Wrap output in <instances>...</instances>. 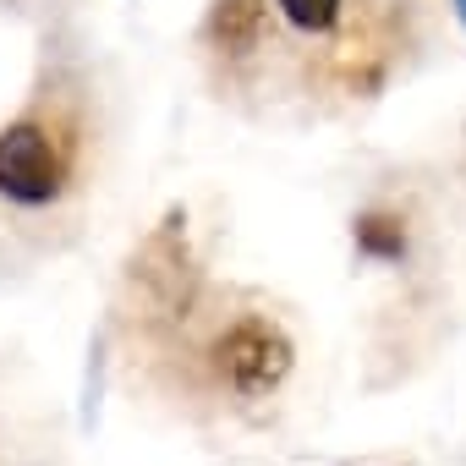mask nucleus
Here are the masks:
<instances>
[{"label":"nucleus","mask_w":466,"mask_h":466,"mask_svg":"<svg viewBox=\"0 0 466 466\" xmlns=\"http://www.w3.org/2000/svg\"><path fill=\"white\" fill-rule=\"evenodd\" d=\"M291 362H297V346H291L286 324L269 319V313H237V319L214 335V346H208L214 379L237 395V400L275 395L291 379Z\"/></svg>","instance_id":"f257e3e1"},{"label":"nucleus","mask_w":466,"mask_h":466,"mask_svg":"<svg viewBox=\"0 0 466 466\" xmlns=\"http://www.w3.org/2000/svg\"><path fill=\"white\" fill-rule=\"evenodd\" d=\"M72 181V154L50 121L23 116L0 132V198L17 208H50Z\"/></svg>","instance_id":"f03ea898"},{"label":"nucleus","mask_w":466,"mask_h":466,"mask_svg":"<svg viewBox=\"0 0 466 466\" xmlns=\"http://www.w3.org/2000/svg\"><path fill=\"white\" fill-rule=\"evenodd\" d=\"M176 214L165 219V230L143 248V258L132 264L137 269V280H143V291L165 308V313H187V302H192V264H187V248L176 242Z\"/></svg>","instance_id":"7ed1b4c3"},{"label":"nucleus","mask_w":466,"mask_h":466,"mask_svg":"<svg viewBox=\"0 0 466 466\" xmlns=\"http://www.w3.org/2000/svg\"><path fill=\"white\" fill-rule=\"evenodd\" d=\"M203 39L219 56H253V50H264L269 45V12H264V0H214L208 23H203Z\"/></svg>","instance_id":"20e7f679"},{"label":"nucleus","mask_w":466,"mask_h":466,"mask_svg":"<svg viewBox=\"0 0 466 466\" xmlns=\"http://www.w3.org/2000/svg\"><path fill=\"white\" fill-rule=\"evenodd\" d=\"M351 237H357V253H362V258H384V264L406 258V219L390 214V208H368V214H357Z\"/></svg>","instance_id":"39448f33"},{"label":"nucleus","mask_w":466,"mask_h":466,"mask_svg":"<svg viewBox=\"0 0 466 466\" xmlns=\"http://www.w3.org/2000/svg\"><path fill=\"white\" fill-rule=\"evenodd\" d=\"M275 12L297 28V34H313V39H324V34H335L340 28V17H346V0H275Z\"/></svg>","instance_id":"423d86ee"},{"label":"nucleus","mask_w":466,"mask_h":466,"mask_svg":"<svg viewBox=\"0 0 466 466\" xmlns=\"http://www.w3.org/2000/svg\"><path fill=\"white\" fill-rule=\"evenodd\" d=\"M450 6H455V17H461V28H466V0H450Z\"/></svg>","instance_id":"0eeeda50"}]
</instances>
